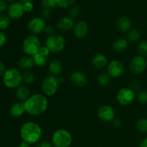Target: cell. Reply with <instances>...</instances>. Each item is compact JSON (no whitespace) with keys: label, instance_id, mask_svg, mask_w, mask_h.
Returning a JSON list of instances; mask_svg holds the SVG:
<instances>
[{"label":"cell","instance_id":"obj_4","mask_svg":"<svg viewBox=\"0 0 147 147\" xmlns=\"http://www.w3.org/2000/svg\"><path fill=\"white\" fill-rule=\"evenodd\" d=\"M51 142L54 147H70L73 143V136L66 129H59L53 133Z\"/></svg>","mask_w":147,"mask_h":147},{"label":"cell","instance_id":"obj_2","mask_svg":"<svg viewBox=\"0 0 147 147\" xmlns=\"http://www.w3.org/2000/svg\"><path fill=\"white\" fill-rule=\"evenodd\" d=\"M20 135L22 142L29 144H34L40 142L42 136V130L38 123L34 121H27L20 128Z\"/></svg>","mask_w":147,"mask_h":147},{"label":"cell","instance_id":"obj_17","mask_svg":"<svg viewBox=\"0 0 147 147\" xmlns=\"http://www.w3.org/2000/svg\"><path fill=\"white\" fill-rule=\"evenodd\" d=\"M116 26L119 31L121 32H127L130 31L131 28V21L128 17L123 16L118 19L116 22Z\"/></svg>","mask_w":147,"mask_h":147},{"label":"cell","instance_id":"obj_27","mask_svg":"<svg viewBox=\"0 0 147 147\" xmlns=\"http://www.w3.org/2000/svg\"><path fill=\"white\" fill-rule=\"evenodd\" d=\"M11 20L7 14H0V31H4L9 27Z\"/></svg>","mask_w":147,"mask_h":147},{"label":"cell","instance_id":"obj_20","mask_svg":"<svg viewBox=\"0 0 147 147\" xmlns=\"http://www.w3.org/2000/svg\"><path fill=\"white\" fill-rule=\"evenodd\" d=\"M109 64L108 58L106 55L102 53H98L93 56L92 59V65L94 67L97 69H101L106 67Z\"/></svg>","mask_w":147,"mask_h":147},{"label":"cell","instance_id":"obj_28","mask_svg":"<svg viewBox=\"0 0 147 147\" xmlns=\"http://www.w3.org/2000/svg\"><path fill=\"white\" fill-rule=\"evenodd\" d=\"M35 81V76L30 71L24 72L22 74V82L26 85H32Z\"/></svg>","mask_w":147,"mask_h":147},{"label":"cell","instance_id":"obj_7","mask_svg":"<svg viewBox=\"0 0 147 147\" xmlns=\"http://www.w3.org/2000/svg\"><path fill=\"white\" fill-rule=\"evenodd\" d=\"M60 83L58 78L56 76L50 75L43 79L41 85V90L42 94L45 96H53L57 92Z\"/></svg>","mask_w":147,"mask_h":147},{"label":"cell","instance_id":"obj_50","mask_svg":"<svg viewBox=\"0 0 147 147\" xmlns=\"http://www.w3.org/2000/svg\"><path fill=\"white\" fill-rule=\"evenodd\" d=\"M146 60H147V57H146Z\"/></svg>","mask_w":147,"mask_h":147},{"label":"cell","instance_id":"obj_48","mask_svg":"<svg viewBox=\"0 0 147 147\" xmlns=\"http://www.w3.org/2000/svg\"><path fill=\"white\" fill-rule=\"evenodd\" d=\"M58 81H59V83H63V82H64V78H62V77H60V78H58Z\"/></svg>","mask_w":147,"mask_h":147},{"label":"cell","instance_id":"obj_5","mask_svg":"<svg viewBox=\"0 0 147 147\" xmlns=\"http://www.w3.org/2000/svg\"><path fill=\"white\" fill-rule=\"evenodd\" d=\"M41 42L38 36L34 34H30L23 40L22 50L26 55L33 56L39 53L40 48L41 47Z\"/></svg>","mask_w":147,"mask_h":147},{"label":"cell","instance_id":"obj_39","mask_svg":"<svg viewBox=\"0 0 147 147\" xmlns=\"http://www.w3.org/2000/svg\"><path fill=\"white\" fill-rule=\"evenodd\" d=\"M40 55L43 56H45V57H48L49 55H50V51L45 45H42L41 47L40 48V50H39V53Z\"/></svg>","mask_w":147,"mask_h":147},{"label":"cell","instance_id":"obj_12","mask_svg":"<svg viewBox=\"0 0 147 147\" xmlns=\"http://www.w3.org/2000/svg\"><path fill=\"white\" fill-rule=\"evenodd\" d=\"M7 14L10 20H17L21 19L24 14L22 4L17 1L9 4L7 7Z\"/></svg>","mask_w":147,"mask_h":147},{"label":"cell","instance_id":"obj_32","mask_svg":"<svg viewBox=\"0 0 147 147\" xmlns=\"http://www.w3.org/2000/svg\"><path fill=\"white\" fill-rule=\"evenodd\" d=\"M80 7L78 5H73L71 7H70L69 10V16L71 17L72 18L75 19L77 18L80 14Z\"/></svg>","mask_w":147,"mask_h":147},{"label":"cell","instance_id":"obj_16","mask_svg":"<svg viewBox=\"0 0 147 147\" xmlns=\"http://www.w3.org/2000/svg\"><path fill=\"white\" fill-rule=\"evenodd\" d=\"M76 24V22L73 18L70 16H65L59 20L57 22V28L61 31H69L73 30Z\"/></svg>","mask_w":147,"mask_h":147},{"label":"cell","instance_id":"obj_38","mask_svg":"<svg viewBox=\"0 0 147 147\" xmlns=\"http://www.w3.org/2000/svg\"><path fill=\"white\" fill-rule=\"evenodd\" d=\"M44 32L47 34V37H48V36L53 35V34H55V29L54 26L49 24V25L46 26Z\"/></svg>","mask_w":147,"mask_h":147},{"label":"cell","instance_id":"obj_46","mask_svg":"<svg viewBox=\"0 0 147 147\" xmlns=\"http://www.w3.org/2000/svg\"><path fill=\"white\" fill-rule=\"evenodd\" d=\"M18 147H31V145L29 144L26 143V142H22L21 143L19 144Z\"/></svg>","mask_w":147,"mask_h":147},{"label":"cell","instance_id":"obj_33","mask_svg":"<svg viewBox=\"0 0 147 147\" xmlns=\"http://www.w3.org/2000/svg\"><path fill=\"white\" fill-rule=\"evenodd\" d=\"M76 0H57V6L63 9H67L73 5Z\"/></svg>","mask_w":147,"mask_h":147},{"label":"cell","instance_id":"obj_31","mask_svg":"<svg viewBox=\"0 0 147 147\" xmlns=\"http://www.w3.org/2000/svg\"><path fill=\"white\" fill-rule=\"evenodd\" d=\"M42 6L43 9L51 10L57 6V0H42Z\"/></svg>","mask_w":147,"mask_h":147},{"label":"cell","instance_id":"obj_24","mask_svg":"<svg viewBox=\"0 0 147 147\" xmlns=\"http://www.w3.org/2000/svg\"><path fill=\"white\" fill-rule=\"evenodd\" d=\"M142 36V34L140 30L137 28L131 29L130 31L128 32L127 40L129 41V42L136 43L140 41Z\"/></svg>","mask_w":147,"mask_h":147},{"label":"cell","instance_id":"obj_6","mask_svg":"<svg viewBox=\"0 0 147 147\" xmlns=\"http://www.w3.org/2000/svg\"><path fill=\"white\" fill-rule=\"evenodd\" d=\"M45 45L50 50L52 53H59L63 51L66 45V40L60 34H53L48 36L45 40Z\"/></svg>","mask_w":147,"mask_h":147},{"label":"cell","instance_id":"obj_36","mask_svg":"<svg viewBox=\"0 0 147 147\" xmlns=\"http://www.w3.org/2000/svg\"><path fill=\"white\" fill-rule=\"evenodd\" d=\"M22 6H23V9H24V13L31 12V11L34 9V4H33V3L32 2V1L22 4Z\"/></svg>","mask_w":147,"mask_h":147},{"label":"cell","instance_id":"obj_18","mask_svg":"<svg viewBox=\"0 0 147 147\" xmlns=\"http://www.w3.org/2000/svg\"><path fill=\"white\" fill-rule=\"evenodd\" d=\"M34 65V60L32 56L25 55L22 57L18 61V67L24 72L30 71Z\"/></svg>","mask_w":147,"mask_h":147},{"label":"cell","instance_id":"obj_40","mask_svg":"<svg viewBox=\"0 0 147 147\" xmlns=\"http://www.w3.org/2000/svg\"><path fill=\"white\" fill-rule=\"evenodd\" d=\"M8 4L6 2L5 0H0V14H2L7 10Z\"/></svg>","mask_w":147,"mask_h":147},{"label":"cell","instance_id":"obj_10","mask_svg":"<svg viewBox=\"0 0 147 147\" xmlns=\"http://www.w3.org/2000/svg\"><path fill=\"white\" fill-rule=\"evenodd\" d=\"M45 21L40 17H35L32 18L27 22V27L31 34L38 35L44 32L46 27Z\"/></svg>","mask_w":147,"mask_h":147},{"label":"cell","instance_id":"obj_3","mask_svg":"<svg viewBox=\"0 0 147 147\" xmlns=\"http://www.w3.org/2000/svg\"><path fill=\"white\" fill-rule=\"evenodd\" d=\"M2 81L7 88L17 89L23 83L22 74L18 68L10 67L3 75Z\"/></svg>","mask_w":147,"mask_h":147},{"label":"cell","instance_id":"obj_15","mask_svg":"<svg viewBox=\"0 0 147 147\" xmlns=\"http://www.w3.org/2000/svg\"><path fill=\"white\" fill-rule=\"evenodd\" d=\"M70 82L76 87H84L88 83L87 76L81 71H75L70 76Z\"/></svg>","mask_w":147,"mask_h":147},{"label":"cell","instance_id":"obj_22","mask_svg":"<svg viewBox=\"0 0 147 147\" xmlns=\"http://www.w3.org/2000/svg\"><path fill=\"white\" fill-rule=\"evenodd\" d=\"M30 96V90L26 85H21L16 89V96L20 102L24 103Z\"/></svg>","mask_w":147,"mask_h":147},{"label":"cell","instance_id":"obj_13","mask_svg":"<svg viewBox=\"0 0 147 147\" xmlns=\"http://www.w3.org/2000/svg\"><path fill=\"white\" fill-rule=\"evenodd\" d=\"M97 116L102 121L112 122L116 118V111L112 106L103 105L98 109Z\"/></svg>","mask_w":147,"mask_h":147},{"label":"cell","instance_id":"obj_44","mask_svg":"<svg viewBox=\"0 0 147 147\" xmlns=\"http://www.w3.org/2000/svg\"><path fill=\"white\" fill-rule=\"evenodd\" d=\"M6 70H7V69H6L5 65L4 64V63H3L2 61L0 60V77H1V76H3L4 73H5Z\"/></svg>","mask_w":147,"mask_h":147},{"label":"cell","instance_id":"obj_19","mask_svg":"<svg viewBox=\"0 0 147 147\" xmlns=\"http://www.w3.org/2000/svg\"><path fill=\"white\" fill-rule=\"evenodd\" d=\"M48 70L49 72L53 76H56V77L60 76L62 74V73H63V64H62V63L60 60H57V59L52 60L49 63Z\"/></svg>","mask_w":147,"mask_h":147},{"label":"cell","instance_id":"obj_43","mask_svg":"<svg viewBox=\"0 0 147 147\" xmlns=\"http://www.w3.org/2000/svg\"><path fill=\"white\" fill-rule=\"evenodd\" d=\"M139 88H140V84H139V82H132L131 84V88L133 90L136 91V90H139Z\"/></svg>","mask_w":147,"mask_h":147},{"label":"cell","instance_id":"obj_11","mask_svg":"<svg viewBox=\"0 0 147 147\" xmlns=\"http://www.w3.org/2000/svg\"><path fill=\"white\" fill-rule=\"evenodd\" d=\"M125 72L124 65L119 60H113L107 65V73L112 78H118L123 76Z\"/></svg>","mask_w":147,"mask_h":147},{"label":"cell","instance_id":"obj_25","mask_svg":"<svg viewBox=\"0 0 147 147\" xmlns=\"http://www.w3.org/2000/svg\"><path fill=\"white\" fill-rule=\"evenodd\" d=\"M111 78H112L107 73H100L98 76L97 82L100 86L106 87V86H109L110 84L111 81Z\"/></svg>","mask_w":147,"mask_h":147},{"label":"cell","instance_id":"obj_37","mask_svg":"<svg viewBox=\"0 0 147 147\" xmlns=\"http://www.w3.org/2000/svg\"><path fill=\"white\" fill-rule=\"evenodd\" d=\"M52 13L51 10L47 9H43V10L41 12V18H42L43 20L45 21V20H49V19L51 17Z\"/></svg>","mask_w":147,"mask_h":147},{"label":"cell","instance_id":"obj_23","mask_svg":"<svg viewBox=\"0 0 147 147\" xmlns=\"http://www.w3.org/2000/svg\"><path fill=\"white\" fill-rule=\"evenodd\" d=\"M128 47H129V41L127 40V39L125 38L117 39L112 45L113 50L116 53H121L126 51L127 50Z\"/></svg>","mask_w":147,"mask_h":147},{"label":"cell","instance_id":"obj_45","mask_svg":"<svg viewBox=\"0 0 147 147\" xmlns=\"http://www.w3.org/2000/svg\"><path fill=\"white\" fill-rule=\"evenodd\" d=\"M139 147H147V137L142 139L139 144Z\"/></svg>","mask_w":147,"mask_h":147},{"label":"cell","instance_id":"obj_29","mask_svg":"<svg viewBox=\"0 0 147 147\" xmlns=\"http://www.w3.org/2000/svg\"><path fill=\"white\" fill-rule=\"evenodd\" d=\"M136 127L140 133L147 134V118H141L136 121Z\"/></svg>","mask_w":147,"mask_h":147},{"label":"cell","instance_id":"obj_9","mask_svg":"<svg viewBox=\"0 0 147 147\" xmlns=\"http://www.w3.org/2000/svg\"><path fill=\"white\" fill-rule=\"evenodd\" d=\"M129 70L134 75H140L146 70L147 67V60L146 57L142 55H136L130 60Z\"/></svg>","mask_w":147,"mask_h":147},{"label":"cell","instance_id":"obj_26","mask_svg":"<svg viewBox=\"0 0 147 147\" xmlns=\"http://www.w3.org/2000/svg\"><path fill=\"white\" fill-rule=\"evenodd\" d=\"M32 57L33 60H34V65L40 67H44V66L47 64V60H48L47 57L42 55L40 53H37V54L34 55Z\"/></svg>","mask_w":147,"mask_h":147},{"label":"cell","instance_id":"obj_21","mask_svg":"<svg viewBox=\"0 0 147 147\" xmlns=\"http://www.w3.org/2000/svg\"><path fill=\"white\" fill-rule=\"evenodd\" d=\"M25 109L22 102H17L11 105L9 109V114L13 118H20L24 114Z\"/></svg>","mask_w":147,"mask_h":147},{"label":"cell","instance_id":"obj_30","mask_svg":"<svg viewBox=\"0 0 147 147\" xmlns=\"http://www.w3.org/2000/svg\"><path fill=\"white\" fill-rule=\"evenodd\" d=\"M138 53L139 55L147 57V40H142L139 42L137 47Z\"/></svg>","mask_w":147,"mask_h":147},{"label":"cell","instance_id":"obj_49","mask_svg":"<svg viewBox=\"0 0 147 147\" xmlns=\"http://www.w3.org/2000/svg\"><path fill=\"white\" fill-rule=\"evenodd\" d=\"M5 1H6V2L7 3V4H8V3H9V4H11V3L14 2V1H16V0H5Z\"/></svg>","mask_w":147,"mask_h":147},{"label":"cell","instance_id":"obj_1","mask_svg":"<svg viewBox=\"0 0 147 147\" xmlns=\"http://www.w3.org/2000/svg\"><path fill=\"white\" fill-rule=\"evenodd\" d=\"M25 112L30 116H38L43 114L48 108V99L42 93L31 95L23 103Z\"/></svg>","mask_w":147,"mask_h":147},{"label":"cell","instance_id":"obj_8","mask_svg":"<svg viewBox=\"0 0 147 147\" xmlns=\"http://www.w3.org/2000/svg\"><path fill=\"white\" fill-rule=\"evenodd\" d=\"M136 98V93L131 88L123 87L119 89L116 94V100L122 106H129Z\"/></svg>","mask_w":147,"mask_h":147},{"label":"cell","instance_id":"obj_34","mask_svg":"<svg viewBox=\"0 0 147 147\" xmlns=\"http://www.w3.org/2000/svg\"><path fill=\"white\" fill-rule=\"evenodd\" d=\"M137 100L141 104L147 103V91L145 90H139L137 94Z\"/></svg>","mask_w":147,"mask_h":147},{"label":"cell","instance_id":"obj_41","mask_svg":"<svg viewBox=\"0 0 147 147\" xmlns=\"http://www.w3.org/2000/svg\"><path fill=\"white\" fill-rule=\"evenodd\" d=\"M36 147H54L52 142H48V141H42L37 144Z\"/></svg>","mask_w":147,"mask_h":147},{"label":"cell","instance_id":"obj_47","mask_svg":"<svg viewBox=\"0 0 147 147\" xmlns=\"http://www.w3.org/2000/svg\"><path fill=\"white\" fill-rule=\"evenodd\" d=\"M19 1L22 3V4H24V3L30 2V1H32V0H19Z\"/></svg>","mask_w":147,"mask_h":147},{"label":"cell","instance_id":"obj_35","mask_svg":"<svg viewBox=\"0 0 147 147\" xmlns=\"http://www.w3.org/2000/svg\"><path fill=\"white\" fill-rule=\"evenodd\" d=\"M8 41V36L4 31H0V48L4 47Z\"/></svg>","mask_w":147,"mask_h":147},{"label":"cell","instance_id":"obj_42","mask_svg":"<svg viewBox=\"0 0 147 147\" xmlns=\"http://www.w3.org/2000/svg\"><path fill=\"white\" fill-rule=\"evenodd\" d=\"M112 123H113V126L116 128H119L122 125V122L121 121V119H118V118H115L113 120V121L111 122Z\"/></svg>","mask_w":147,"mask_h":147},{"label":"cell","instance_id":"obj_14","mask_svg":"<svg viewBox=\"0 0 147 147\" xmlns=\"http://www.w3.org/2000/svg\"><path fill=\"white\" fill-rule=\"evenodd\" d=\"M73 34L76 38L83 39L88 35L89 32L88 24L84 20H80L76 23L73 29Z\"/></svg>","mask_w":147,"mask_h":147}]
</instances>
